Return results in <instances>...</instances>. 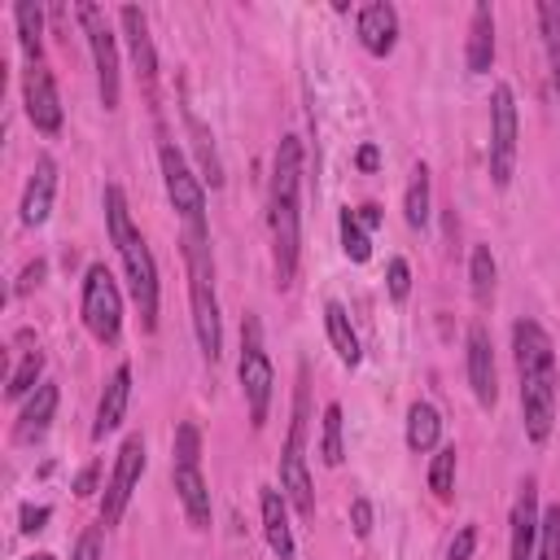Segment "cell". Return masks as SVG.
Instances as JSON below:
<instances>
[{"label": "cell", "mask_w": 560, "mask_h": 560, "mask_svg": "<svg viewBox=\"0 0 560 560\" xmlns=\"http://www.w3.org/2000/svg\"><path fill=\"white\" fill-rule=\"evenodd\" d=\"M267 228H271L276 284L289 289L298 280V258H302V144L298 136H280L276 144L271 188H267Z\"/></svg>", "instance_id": "obj_1"}, {"label": "cell", "mask_w": 560, "mask_h": 560, "mask_svg": "<svg viewBox=\"0 0 560 560\" xmlns=\"http://www.w3.org/2000/svg\"><path fill=\"white\" fill-rule=\"evenodd\" d=\"M512 354H516V376H521V420H525V438L534 446H542L556 429V389H560V372H556V346L547 337V328L538 319H516L512 324Z\"/></svg>", "instance_id": "obj_2"}, {"label": "cell", "mask_w": 560, "mask_h": 560, "mask_svg": "<svg viewBox=\"0 0 560 560\" xmlns=\"http://www.w3.org/2000/svg\"><path fill=\"white\" fill-rule=\"evenodd\" d=\"M105 201V228H109V241L122 258V271H127V289L140 306V324L144 332L158 328V262H153V249L149 241L140 236V228L131 223V210H127V192L118 184H105L101 192Z\"/></svg>", "instance_id": "obj_3"}, {"label": "cell", "mask_w": 560, "mask_h": 560, "mask_svg": "<svg viewBox=\"0 0 560 560\" xmlns=\"http://www.w3.org/2000/svg\"><path fill=\"white\" fill-rule=\"evenodd\" d=\"M184 262H188V306H192L197 350H201L206 363H214L219 350H223V324H219V293H214L210 236H188V232H184Z\"/></svg>", "instance_id": "obj_4"}, {"label": "cell", "mask_w": 560, "mask_h": 560, "mask_svg": "<svg viewBox=\"0 0 560 560\" xmlns=\"http://www.w3.org/2000/svg\"><path fill=\"white\" fill-rule=\"evenodd\" d=\"M280 490L298 508V516H315V481L306 468V385H298L293 394V424L280 446Z\"/></svg>", "instance_id": "obj_5"}, {"label": "cell", "mask_w": 560, "mask_h": 560, "mask_svg": "<svg viewBox=\"0 0 560 560\" xmlns=\"http://www.w3.org/2000/svg\"><path fill=\"white\" fill-rule=\"evenodd\" d=\"M158 166H162V184H166V197H171L184 232L188 236H210V223H206V188L188 171V162L175 149V140H162L158 144Z\"/></svg>", "instance_id": "obj_6"}, {"label": "cell", "mask_w": 560, "mask_h": 560, "mask_svg": "<svg viewBox=\"0 0 560 560\" xmlns=\"http://www.w3.org/2000/svg\"><path fill=\"white\" fill-rule=\"evenodd\" d=\"M236 376H241V394H245V407H249V424L262 429V424H267V407H271L276 372H271V359H267V350H262V328H258L254 315H245V324H241Z\"/></svg>", "instance_id": "obj_7"}, {"label": "cell", "mask_w": 560, "mask_h": 560, "mask_svg": "<svg viewBox=\"0 0 560 560\" xmlns=\"http://www.w3.org/2000/svg\"><path fill=\"white\" fill-rule=\"evenodd\" d=\"M79 315H83V328L101 341V346H114L122 337V293L109 276L105 262H92L83 271V298H79Z\"/></svg>", "instance_id": "obj_8"}, {"label": "cell", "mask_w": 560, "mask_h": 560, "mask_svg": "<svg viewBox=\"0 0 560 560\" xmlns=\"http://www.w3.org/2000/svg\"><path fill=\"white\" fill-rule=\"evenodd\" d=\"M74 18L83 22L88 48H92L101 105H105V109H118V96H122V70H118V44H114L109 18H105V9H101V4H92V0H79V4H74Z\"/></svg>", "instance_id": "obj_9"}, {"label": "cell", "mask_w": 560, "mask_h": 560, "mask_svg": "<svg viewBox=\"0 0 560 560\" xmlns=\"http://www.w3.org/2000/svg\"><path fill=\"white\" fill-rule=\"evenodd\" d=\"M516 96L508 83H494L490 92V179L494 188L512 184L516 171Z\"/></svg>", "instance_id": "obj_10"}, {"label": "cell", "mask_w": 560, "mask_h": 560, "mask_svg": "<svg viewBox=\"0 0 560 560\" xmlns=\"http://www.w3.org/2000/svg\"><path fill=\"white\" fill-rule=\"evenodd\" d=\"M140 472H144V438L131 433L114 455V468H109V481H105V494H101V525H118L122 521Z\"/></svg>", "instance_id": "obj_11"}, {"label": "cell", "mask_w": 560, "mask_h": 560, "mask_svg": "<svg viewBox=\"0 0 560 560\" xmlns=\"http://www.w3.org/2000/svg\"><path fill=\"white\" fill-rule=\"evenodd\" d=\"M22 101H26V118L35 122V131L44 136H57L61 131V96H57V79L52 70L39 61V66H26L22 74Z\"/></svg>", "instance_id": "obj_12"}, {"label": "cell", "mask_w": 560, "mask_h": 560, "mask_svg": "<svg viewBox=\"0 0 560 560\" xmlns=\"http://www.w3.org/2000/svg\"><path fill=\"white\" fill-rule=\"evenodd\" d=\"M118 22H122V35H127L136 74H140V83H144V96L158 101V48H153V35H149V18H144V9L122 4V9H118Z\"/></svg>", "instance_id": "obj_13"}, {"label": "cell", "mask_w": 560, "mask_h": 560, "mask_svg": "<svg viewBox=\"0 0 560 560\" xmlns=\"http://www.w3.org/2000/svg\"><path fill=\"white\" fill-rule=\"evenodd\" d=\"M464 368H468L472 398H477L481 407H494V398H499V372H494V350H490V332H486V324H468Z\"/></svg>", "instance_id": "obj_14"}, {"label": "cell", "mask_w": 560, "mask_h": 560, "mask_svg": "<svg viewBox=\"0 0 560 560\" xmlns=\"http://www.w3.org/2000/svg\"><path fill=\"white\" fill-rule=\"evenodd\" d=\"M538 481L525 477L521 490H516V503H512V534H508V556L512 560H534L538 551Z\"/></svg>", "instance_id": "obj_15"}, {"label": "cell", "mask_w": 560, "mask_h": 560, "mask_svg": "<svg viewBox=\"0 0 560 560\" xmlns=\"http://www.w3.org/2000/svg\"><path fill=\"white\" fill-rule=\"evenodd\" d=\"M171 477H175V494L184 503V516L192 529H210V486L201 477V459H171Z\"/></svg>", "instance_id": "obj_16"}, {"label": "cell", "mask_w": 560, "mask_h": 560, "mask_svg": "<svg viewBox=\"0 0 560 560\" xmlns=\"http://www.w3.org/2000/svg\"><path fill=\"white\" fill-rule=\"evenodd\" d=\"M52 192H57V162L44 153V158H35V171H31L26 188H22V206H18L22 228H39V223L48 219Z\"/></svg>", "instance_id": "obj_17"}, {"label": "cell", "mask_w": 560, "mask_h": 560, "mask_svg": "<svg viewBox=\"0 0 560 560\" xmlns=\"http://www.w3.org/2000/svg\"><path fill=\"white\" fill-rule=\"evenodd\" d=\"M359 44L372 57H389L398 44V9L389 0H372L359 9Z\"/></svg>", "instance_id": "obj_18"}, {"label": "cell", "mask_w": 560, "mask_h": 560, "mask_svg": "<svg viewBox=\"0 0 560 560\" xmlns=\"http://www.w3.org/2000/svg\"><path fill=\"white\" fill-rule=\"evenodd\" d=\"M127 402H131V363H118L96 398V420H92V438L101 442L105 433H114L127 416Z\"/></svg>", "instance_id": "obj_19"}, {"label": "cell", "mask_w": 560, "mask_h": 560, "mask_svg": "<svg viewBox=\"0 0 560 560\" xmlns=\"http://www.w3.org/2000/svg\"><path fill=\"white\" fill-rule=\"evenodd\" d=\"M284 490L276 486H262L258 490V508H262V534H267V547L280 556V560H293V525H289V508H284Z\"/></svg>", "instance_id": "obj_20"}, {"label": "cell", "mask_w": 560, "mask_h": 560, "mask_svg": "<svg viewBox=\"0 0 560 560\" xmlns=\"http://www.w3.org/2000/svg\"><path fill=\"white\" fill-rule=\"evenodd\" d=\"M464 66L468 74H486L494 66V9L481 0L472 4V18H468V44H464Z\"/></svg>", "instance_id": "obj_21"}, {"label": "cell", "mask_w": 560, "mask_h": 560, "mask_svg": "<svg viewBox=\"0 0 560 560\" xmlns=\"http://www.w3.org/2000/svg\"><path fill=\"white\" fill-rule=\"evenodd\" d=\"M52 416H57V385H52V381H44V385H39V389L26 398V407H22V416H18V429H13V438H18L22 446L39 442V438L48 433Z\"/></svg>", "instance_id": "obj_22"}, {"label": "cell", "mask_w": 560, "mask_h": 560, "mask_svg": "<svg viewBox=\"0 0 560 560\" xmlns=\"http://www.w3.org/2000/svg\"><path fill=\"white\" fill-rule=\"evenodd\" d=\"M13 26H18V44L26 52V66L44 61V9L35 0H18L13 4Z\"/></svg>", "instance_id": "obj_23"}, {"label": "cell", "mask_w": 560, "mask_h": 560, "mask_svg": "<svg viewBox=\"0 0 560 560\" xmlns=\"http://www.w3.org/2000/svg\"><path fill=\"white\" fill-rule=\"evenodd\" d=\"M324 328H328V341H332L337 359L346 368H354L363 359V350H359V332H354V324H350V315H346L341 302H324Z\"/></svg>", "instance_id": "obj_24"}, {"label": "cell", "mask_w": 560, "mask_h": 560, "mask_svg": "<svg viewBox=\"0 0 560 560\" xmlns=\"http://www.w3.org/2000/svg\"><path fill=\"white\" fill-rule=\"evenodd\" d=\"M438 438H442V416H438V407L433 402H411L407 407V446L411 451H438Z\"/></svg>", "instance_id": "obj_25"}, {"label": "cell", "mask_w": 560, "mask_h": 560, "mask_svg": "<svg viewBox=\"0 0 560 560\" xmlns=\"http://www.w3.org/2000/svg\"><path fill=\"white\" fill-rule=\"evenodd\" d=\"M494 280H499V262H494L490 245H472V254H468V289H472L477 306H490Z\"/></svg>", "instance_id": "obj_26"}, {"label": "cell", "mask_w": 560, "mask_h": 560, "mask_svg": "<svg viewBox=\"0 0 560 560\" xmlns=\"http://www.w3.org/2000/svg\"><path fill=\"white\" fill-rule=\"evenodd\" d=\"M538 31H542V52H547L551 88L560 96V0H538Z\"/></svg>", "instance_id": "obj_27"}, {"label": "cell", "mask_w": 560, "mask_h": 560, "mask_svg": "<svg viewBox=\"0 0 560 560\" xmlns=\"http://www.w3.org/2000/svg\"><path fill=\"white\" fill-rule=\"evenodd\" d=\"M429 201H433V192H429V166L416 162L411 175H407V192H402V214H407L411 228H424L429 223Z\"/></svg>", "instance_id": "obj_28"}, {"label": "cell", "mask_w": 560, "mask_h": 560, "mask_svg": "<svg viewBox=\"0 0 560 560\" xmlns=\"http://www.w3.org/2000/svg\"><path fill=\"white\" fill-rule=\"evenodd\" d=\"M39 372H44V350L35 346V350H22V363L13 368V376H9V398H31L44 381H39Z\"/></svg>", "instance_id": "obj_29"}, {"label": "cell", "mask_w": 560, "mask_h": 560, "mask_svg": "<svg viewBox=\"0 0 560 560\" xmlns=\"http://www.w3.org/2000/svg\"><path fill=\"white\" fill-rule=\"evenodd\" d=\"M337 228H341V249H346V258H350V262H368V258H372V241H368V228L359 223V214H354L350 206L337 214Z\"/></svg>", "instance_id": "obj_30"}, {"label": "cell", "mask_w": 560, "mask_h": 560, "mask_svg": "<svg viewBox=\"0 0 560 560\" xmlns=\"http://www.w3.org/2000/svg\"><path fill=\"white\" fill-rule=\"evenodd\" d=\"M341 402H328L324 407V433H319V455H324V464H341L346 459V442H341Z\"/></svg>", "instance_id": "obj_31"}, {"label": "cell", "mask_w": 560, "mask_h": 560, "mask_svg": "<svg viewBox=\"0 0 560 560\" xmlns=\"http://www.w3.org/2000/svg\"><path fill=\"white\" fill-rule=\"evenodd\" d=\"M184 118H188V131L197 136V153H201V171H206V179H210V188H219V184H223V166H219V153H214V140H210V131L201 127V118H197L192 109H184Z\"/></svg>", "instance_id": "obj_32"}, {"label": "cell", "mask_w": 560, "mask_h": 560, "mask_svg": "<svg viewBox=\"0 0 560 560\" xmlns=\"http://www.w3.org/2000/svg\"><path fill=\"white\" fill-rule=\"evenodd\" d=\"M455 459H459L455 446H438V455L429 464V490L438 499H451V490H455Z\"/></svg>", "instance_id": "obj_33"}, {"label": "cell", "mask_w": 560, "mask_h": 560, "mask_svg": "<svg viewBox=\"0 0 560 560\" xmlns=\"http://www.w3.org/2000/svg\"><path fill=\"white\" fill-rule=\"evenodd\" d=\"M534 560H560V503L542 508V521H538V551Z\"/></svg>", "instance_id": "obj_34"}, {"label": "cell", "mask_w": 560, "mask_h": 560, "mask_svg": "<svg viewBox=\"0 0 560 560\" xmlns=\"http://www.w3.org/2000/svg\"><path fill=\"white\" fill-rule=\"evenodd\" d=\"M385 284H389V298H394V302H402V298L411 293V267H407V258H389Z\"/></svg>", "instance_id": "obj_35"}, {"label": "cell", "mask_w": 560, "mask_h": 560, "mask_svg": "<svg viewBox=\"0 0 560 560\" xmlns=\"http://www.w3.org/2000/svg\"><path fill=\"white\" fill-rule=\"evenodd\" d=\"M48 516H52V508H44V503H22V512H18V529L22 534H39L44 525H48Z\"/></svg>", "instance_id": "obj_36"}, {"label": "cell", "mask_w": 560, "mask_h": 560, "mask_svg": "<svg viewBox=\"0 0 560 560\" xmlns=\"http://www.w3.org/2000/svg\"><path fill=\"white\" fill-rule=\"evenodd\" d=\"M472 547H477V525H459V534L446 547V560H472Z\"/></svg>", "instance_id": "obj_37"}, {"label": "cell", "mask_w": 560, "mask_h": 560, "mask_svg": "<svg viewBox=\"0 0 560 560\" xmlns=\"http://www.w3.org/2000/svg\"><path fill=\"white\" fill-rule=\"evenodd\" d=\"M70 560H101V525H88L74 542V556Z\"/></svg>", "instance_id": "obj_38"}, {"label": "cell", "mask_w": 560, "mask_h": 560, "mask_svg": "<svg viewBox=\"0 0 560 560\" xmlns=\"http://www.w3.org/2000/svg\"><path fill=\"white\" fill-rule=\"evenodd\" d=\"M350 525H354V538L372 534V499H354L350 503Z\"/></svg>", "instance_id": "obj_39"}, {"label": "cell", "mask_w": 560, "mask_h": 560, "mask_svg": "<svg viewBox=\"0 0 560 560\" xmlns=\"http://www.w3.org/2000/svg\"><path fill=\"white\" fill-rule=\"evenodd\" d=\"M44 271H48V267H44V258L26 262V267H22V276H18V284H13V293H18V298H26V293H31V289L44 280Z\"/></svg>", "instance_id": "obj_40"}, {"label": "cell", "mask_w": 560, "mask_h": 560, "mask_svg": "<svg viewBox=\"0 0 560 560\" xmlns=\"http://www.w3.org/2000/svg\"><path fill=\"white\" fill-rule=\"evenodd\" d=\"M96 481H101V464H88V468L74 477V494H79V499H88V494L96 490Z\"/></svg>", "instance_id": "obj_41"}, {"label": "cell", "mask_w": 560, "mask_h": 560, "mask_svg": "<svg viewBox=\"0 0 560 560\" xmlns=\"http://www.w3.org/2000/svg\"><path fill=\"white\" fill-rule=\"evenodd\" d=\"M354 214H359V223H363V228H381V219H385V214H381V206H376V201H363V206H359V210H354Z\"/></svg>", "instance_id": "obj_42"}, {"label": "cell", "mask_w": 560, "mask_h": 560, "mask_svg": "<svg viewBox=\"0 0 560 560\" xmlns=\"http://www.w3.org/2000/svg\"><path fill=\"white\" fill-rule=\"evenodd\" d=\"M354 162H359V171H376V166H381V149H376V144H363Z\"/></svg>", "instance_id": "obj_43"}, {"label": "cell", "mask_w": 560, "mask_h": 560, "mask_svg": "<svg viewBox=\"0 0 560 560\" xmlns=\"http://www.w3.org/2000/svg\"><path fill=\"white\" fill-rule=\"evenodd\" d=\"M26 560H57V556H48V551H35V556H26Z\"/></svg>", "instance_id": "obj_44"}]
</instances>
